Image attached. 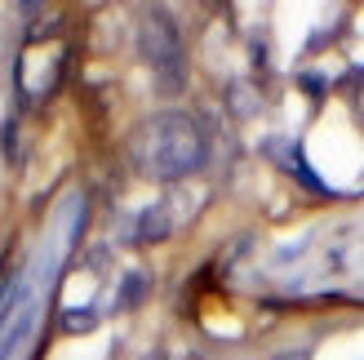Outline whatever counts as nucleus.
<instances>
[{
  "label": "nucleus",
  "instance_id": "obj_11",
  "mask_svg": "<svg viewBox=\"0 0 364 360\" xmlns=\"http://www.w3.org/2000/svg\"><path fill=\"white\" fill-rule=\"evenodd\" d=\"M178 360H200V356H196V351H187V356H178Z\"/></svg>",
  "mask_w": 364,
  "mask_h": 360
},
{
  "label": "nucleus",
  "instance_id": "obj_6",
  "mask_svg": "<svg viewBox=\"0 0 364 360\" xmlns=\"http://www.w3.org/2000/svg\"><path fill=\"white\" fill-rule=\"evenodd\" d=\"M31 320H36V307H31V302H23V312H18V320H14V325H9L5 334H0V360H5V356H9V351H14V347L27 338Z\"/></svg>",
  "mask_w": 364,
  "mask_h": 360
},
{
  "label": "nucleus",
  "instance_id": "obj_10",
  "mask_svg": "<svg viewBox=\"0 0 364 360\" xmlns=\"http://www.w3.org/2000/svg\"><path fill=\"white\" fill-rule=\"evenodd\" d=\"M271 360H311V351H306V347H302V351H276Z\"/></svg>",
  "mask_w": 364,
  "mask_h": 360
},
{
  "label": "nucleus",
  "instance_id": "obj_8",
  "mask_svg": "<svg viewBox=\"0 0 364 360\" xmlns=\"http://www.w3.org/2000/svg\"><path fill=\"white\" fill-rule=\"evenodd\" d=\"M94 325H98V312L94 307H67L63 312V329L67 334H89Z\"/></svg>",
  "mask_w": 364,
  "mask_h": 360
},
{
  "label": "nucleus",
  "instance_id": "obj_5",
  "mask_svg": "<svg viewBox=\"0 0 364 360\" xmlns=\"http://www.w3.org/2000/svg\"><path fill=\"white\" fill-rule=\"evenodd\" d=\"M227 107H231V112L240 116V120H249V116L262 107V98L253 94V85H249V80H231V85H227Z\"/></svg>",
  "mask_w": 364,
  "mask_h": 360
},
{
  "label": "nucleus",
  "instance_id": "obj_3",
  "mask_svg": "<svg viewBox=\"0 0 364 360\" xmlns=\"http://www.w3.org/2000/svg\"><path fill=\"white\" fill-rule=\"evenodd\" d=\"M169 231H173V218H169V209H165V205H151V209H142V213H138V240H142V245H160V240H169Z\"/></svg>",
  "mask_w": 364,
  "mask_h": 360
},
{
  "label": "nucleus",
  "instance_id": "obj_1",
  "mask_svg": "<svg viewBox=\"0 0 364 360\" xmlns=\"http://www.w3.org/2000/svg\"><path fill=\"white\" fill-rule=\"evenodd\" d=\"M205 156H209L205 129L182 112L156 116L151 125H142V134H138V165L151 178H160V183H178V178L196 174L205 165Z\"/></svg>",
  "mask_w": 364,
  "mask_h": 360
},
{
  "label": "nucleus",
  "instance_id": "obj_2",
  "mask_svg": "<svg viewBox=\"0 0 364 360\" xmlns=\"http://www.w3.org/2000/svg\"><path fill=\"white\" fill-rule=\"evenodd\" d=\"M138 53H142V63H151L156 71L182 63L178 27H173V18L165 9H151L147 18H142V27H138Z\"/></svg>",
  "mask_w": 364,
  "mask_h": 360
},
{
  "label": "nucleus",
  "instance_id": "obj_7",
  "mask_svg": "<svg viewBox=\"0 0 364 360\" xmlns=\"http://www.w3.org/2000/svg\"><path fill=\"white\" fill-rule=\"evenodd\" d=\"M182 85H187V67H182V63H173V67H160V71H156V89H160L165 98L182 94Z\"/></svg>",
  "mask_w": 364,
  "mask_h": 360
},
{
  "label": "nucleus",
  "instance_id": "obj_9",
  "mask_svg": "<svg viewBox=\"0 0 364 360\" xmlns=\"http://www.w3.org/2000/svg\"><path fill=\"white\" fill-rule=\"evenodd\" d=\"M298 85L306 89V94H316V98L324 94V76H316V71H302V80H298Z\"/></svg>",
  "mask_w": 364,
  "mask_h": 360
},
{
  "label": "nucleus",
  "instance_id": "obj_4",
  "mask_svg": "<svg viewBox=\"0 0 364 360\" xmlns=\"http://www.w3.org/2000/svg\"><path fill=\"white\" fill-rule=\"evenodd\" d=\"M147 294H151V280H147V272H142V267H134V272H124V280H120L116 307H120V312H134V307H142V302H147Z\"/></svg>",
  "mask_w": 364,
  "mask_h": 360
}]
</instances>
